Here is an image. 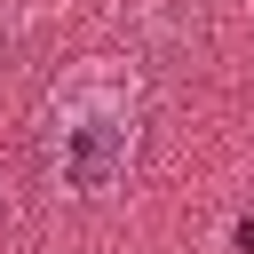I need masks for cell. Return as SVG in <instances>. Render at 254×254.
<instances>
[{"mask_svg": "<svg viewBox=\"0 0 254 254\" xmlns=\"http://www.w3.org/2000/svg\"><path fill=\"white\" fill-rule=\"evenodd\" d=\"M135 159V95L111 71H79L56 103H48V175L79 198L111 190Z\"/></svg>", "mask_w": 254, "mask_h": 254, "instance_id": "obj_1", "label": "cell"}, {"mask_svg": "<svg viewBox=\"0 0 254 254\" xmlns=\"http://www.w3.org/2000/svg\"><path fill=\"white\" fill-rule=\"evenodd\" d=\"M238 254H254V214H246V222H238Z\"/></svg>", "mask_w": 254, "mask_h": 254, "instance_id": "obj_2", "label": "cell"}]
</instances>
